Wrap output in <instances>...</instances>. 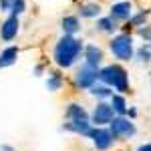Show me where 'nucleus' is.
I'll return each instance as SVG.
<instances>
[{"instance_id": "obj_1", "label": "nucleus", "mask_w": 151, "mask_h": 151, "mask_svg": "<svg viewBox=\"0 0 151 151\" xmlns=\"http://www.w3.org/2000/svg\"><path fill=\"white\" fill-rule=\"evenodd\" d=\"M83 48H85V42L81 38L73 35H63L52 48V60L57 63L58 69H70L81 60Z\"/></svg>"}, {"instance_id": "obj_2", "label": "nucleus", "mask_w": 151, "mask_h": 151, "mask_svg": "<svg viewBox=\"0 0 151 151\" xmlns=\"http://www.w3.org/2000/svg\"><path fill=\"white\" fill-rule=\"evenodd\" d=\"M99 81L105 83L107 87H111L117 93H129V75L127 70L123 69L121 65H107V67H101L99 69Z\"/></svg>"}, {"instance_id": "obj_3", "label": "nucleus", "mask_w": 151, "mask_h": 151, "mask_svg": "<svg viewBox=\"0 0 151 151\" xmlns=\"http://www.w3.org/2000/svg\"><path fill=\"white\" fill-rule=\"evenodd\" d=\"M109 48H111L113 57H115L117 60H123V63L133 60V57H135L133 36L129 35V32H119V35H115L109 40Z\"/></svg>"}, {"instance_id": "obj_4", "label": "nucleus", "mask_w": 151, "mask_h": 151, "mask_svg": "<svg viewBox=\"0 0 151 151\" xmlns=\"http://www.w3.org/2000/svg\"><path fill=\"white\" fill-rule=\"evenodd\" d=\"M107 127L111 129V133L117 141H129L137 135V127H135L133 119H129L127 115H115Z\"/></svg>"}, {"instance_id": "obj_5", "label": "nucleus", "mask_w": 151, "mask_h": 151, "mask_svg": "<svg viewBox=\"0 0 151 151\" xmlns=\"http://www.w3.org/2000/svg\"><path fill=\"white\" fill-rule=\"evenodd\" d=\"M97 81H99V69H95V67L87 65V63H83L81 67L75 70V77H73L75 89H81V91H87Z\"/></svg>"}, {"instance_id": "obj_6", "label": "nucleus", "mask_w": 151, "mask_h": 151, "mask_svg": "<svg viewBox=\"0 0 151 151\" xmlns=\"http://www.w3.org/2000/svg\"><path fill=\"white\" fill-rule=\"evenodd\" d=\"M89 139L93 141V147L97 151H109L117 141L109 127H95V125H93V129H91Z\"/></svg>"}, {"instance_id": "obj_7", "label": "nucleus", "mask_w": 151, "mask_h": 151, "mask_svg": "<svg viewBox=\"0 0 151 151\" xmlns=\"http://www.w3.org/2000/svg\"><path fill=\"white\" fill-rule=\"evenodd\" d=\"M113 117H115V111H113L111 103H107V101H97L93 113H91V123H93L95 127H107V125L113 121Z\"/></svg>"}, {"instance_id": "obj_8", "label": "nucleus", "mask_w": 151, "mask_h": 151, "mask_svg": "<svg viewBox=\"0 0 151 151\" xmlns=\"http://www.w3.org/2000/svg\"><path fill=\"white\" fill-rule=\"evenodd\" d=\"M18 32H20V20H18V16L8 14L6 20L0 24V38L4 42H12L18 36Z\"/></svg>"}, {"instance_id": "obj_9", "label": "nucleus", "mask_w": 151, "mask_h": 151, "mask_svg": "<svg viewBox=\"0 0 151 151\" xmlns=\"http://www.w3.org/2000/svg\"><path fill=\"white\" fill-rule=\"evenodd\" d=\"M103 58H105V52L99 45H93V42L85 45V48H83V60L87 65H91L95 69H101L103 67Z\"/></svg>"}, {"instance_id": "obj_10", "label": "nucleus", "mask_w": 151, "mask_h": 151, "mask_svg": "<svg viewBox=\"0 0 151 151\" xmlns=\"http://www.w3.org/2000/svg\"><path fill=\"white\" fill-rule=\"evenodd\" d=\"M131 14H133V4L129 0H119L115 4H111V10H109V16L115 22H127Z\"/></svg>"}, {"instance_id": "obj_11", "label": "nucleus", "mask_w": 151, "mask_h": 151, "mask_svg": "<svg viewBox=\"0 0 151 151\" xmlns=\"http://www.w3.org/2000/svg\"><path fill=\"white\" fill-rule=\"evenodd\" d=\"M91 129H93L91 121H67L63 125V131L73 133V135H79V137H87V139L91 135Z\"/></svg>"}, {"instance_id": "obj_12", "label": "nucleus", "mask_w": 151, "mask_h": 151, "mask_svg": "<svg viewBox=\"0 0 151 151\" xmlns=\"http://www.w3.org/2000/svg\"><path fill=\"white\" fill-rule=\"evenodd\" d=\"M65 119L67 121H91V115L81 103H69L65 111Z\"/></svg>"}, {"instance_id": "obj_13", "label": "nucleus", "mask_w": 151, "mask_h": 151, "mask_svg": "<svg viewBox=\"0 0 151 151\" xmlns=\"http://www.w3.org/2000/svg\"><path fill=\"white\" fill-rule=\"evenodd\" d=\"M60 28H63V35H73L77 36V32H81V18L79 14H69L60 20Z\"/></svg>"}, {"instance_id": "obj_14", "label": "nucleus", "mask_w": 151, "mask_h": 151, "mask_svg": "<svg viewBox=\"0 0 151 151\" xmlns=\"http://www.w3.org/2000/svg\"><path fill=\"white\" fill-rule=\"evenodd\" d=\"M18 55H20L18 47L2 48V50H0V69H8V67H12V65L18 60Z\"/></svg>"}, {"instance_id": "obj_15", "label": "nucleus", "mask_w": 151, "mask_h": 151, "mask_svg": "<svg viewBox=\"0 0 151 151\" xmlns=\"http://www.w3.org/2000/svg\"><path fill=\"white\" fill-rule=\"evenodd\" d=\"M101 4L99 2H83L79 4V18H99L101 16Z\"/></svg>"}, {"instance_id": "obj_16", "label": "nucleus", "mask_w": 151, "mask_h": 151, "mask_svg": "<svg viewBox=\"0 0 151 151\" xmlns=\"http://www.w3.org/2000/svg\"><path fill=\"white\" fill-rule=\"evenodd\" d=\"M87 93L93 95L95 99H99V101H107V99L113 95V89H111V87H107L105 83L97 81L93 87H89V89H87Z\"/></svg>"}, {"instance_id": "obj_17", "label": "nucleus", "mask_w": 151, "mask_h": 151, "mask_svg": "<svg viewBox=\"0 0 151 151\" xmlns=\"http://www.w3.org/2000/svg\"><path fill=\"white\" fill-rule=\"evenodd\" d=\"M119 22H115L111 16H99L97 18V24H95V28L99 30V32H103V35H115L117 32V26Z\"/></svg>"}, {"instance_id": "obj_18", "label": "nucleus", "mask_w": 151, "mask_h": 151, "mask_svg": "<svg viewBox=\"0 0 151 151\" xmlns=\"http://www.w3.org/2000/svg\"><path fill=\"white\" fill-rule=\"evenodd\" d=\"M109 103L113 107V111H115V115H125L129 109V103L127 99H125V95L123 93H113L109 97Z\"/></svg>"}, {"instance_id": "obj_19", "label": "nucleus", "mask_w": 151, "mask_h": 151, "mask_svg": "<svg viewBox=\"0 0 151 151\" xmlns=\"http://www.w3.org/2000/svg\"><path fill=\"white\" fill-rule=\"evenodd\" d=\"M63 87H65V77H63L58 70L47 73V89L50 91V93H58Z\"/></svg>"}, {"instance_id": "obj_20", "label": "nucleus", "mask_w": 151, "mask_h": 151, "mask_svg": "<svg viewBox=\"0 0 151 151\" xmlns=\"http://www.w3.org/2000/svg\"><path fill=\"white\" fill-rule=\"evenodd\" d=\"M147 18H149V10H139L133 12L127 20V26H133V28H139L143 24H147Z\"/></svg>"}, {"instance_id": "obj_21", "label": "nucleus", "mask_w": 151, "mask_h": 151, "mask_svg": "<svg viewBox=\"0 0 151 151\" xmlns=\"http://www.w3.org/2000/svg\"><path fill=\"white\" fill-rule=\"evenodd\" d=\"M139 63H143V65H149L151 63V42H143L139 48H135V57Z\"/></svg>"}, {"instance_id": "obj_22", "label": "nucleus", "mask_w": 151, "mask_h": 151, "mask_svg": "<svg viewBox=\"0 0 151 151\" xmlns=\"http://www.w3.org/2000/svg\"><path fill=\"white\" fill-rule=\"evenodd\" d=\"M24 12H26V0H14L8 14H14V16H18V18H20Z\"/></svg>"}, {"instance_id": "obj_23", "label": "nucleus", "mask_w": 151, "mask_h": 151, "mask_svg": "<svg viewBox=\"0 0 151 151\" xmlns=\"http://www.w3.org/2000/svg\"><path fill=\"white\" fill-rule=\"evenodd\" d=\"M137 35L145 40V42H151V26L149 24H143V26H139L137 28Z\"/></svg>"}, {"instance_id": "obj_24", "label": "nucleus", "mask_w": 151, "mask_h": 151, "mask_svg": "<svg viewBox=\"0 0 151 151\" xmlns=\"http://www.w3.org/2000/svg\"><path fill=\"white\" fill-rule=\"evenodd\" d=\"M14 0H0V12H10V6Z\"/></svg>"}, {"instance_id": "obj_25", "label": "nucleus", "mask_w": 151, "mask_h": 151, "mask_svg": "<svg viewBox=\"0 0 151 151\" xmlns=\"http://www.w3.org/2000/svg\"><path fill=\"white\" fill-rule=\"evenodd\" d=\"M125 115H127L129 119H133V121H135V117H137V109H135V107H129V109H127V113H125Z\"/></svg>"}, {"instance_id": "obj_26", "label": "nucleus", "mask_w": 151, "mask_h": 151, "mask_svg": "<svg viewBox=\"0 0 151 151\" xmlns=\"http://www.w3.org/2000/svg\"><path fill=\"white\" fill-rule=\"evenodd\" d=\"M135 151H151V143H141Z\"/></svg>"}, {"instance_id": "obj_27", "label": "nucleus", "mask_w": 151, "mask_h": 151, "mask_svg": "<svg viewBox=\"0 0 151 151\" xmlns=\"http://www.w3.org/2000/svg\"><path fill=\"white\" fill-rule=\"evenodd\" d=\"M42 73H45V67H42V65H36L35 67V75L36 77H42Z\"/></svg>"}, {"instance_id": "obj_28", "label": "nucleus", "mask_w": 151, "mask_h": 151, "mask_svg": "<svg viewBox=\"0 0 151 151\" xmlns=\"http://www.w3.org/2000/svg\"><path fill=\"white\" fill-rule=\"evenodd\" d=\"M0 151H16V149H14L12 145H6V143H2V145H0Z\"/></svg>"}]
</instances>
